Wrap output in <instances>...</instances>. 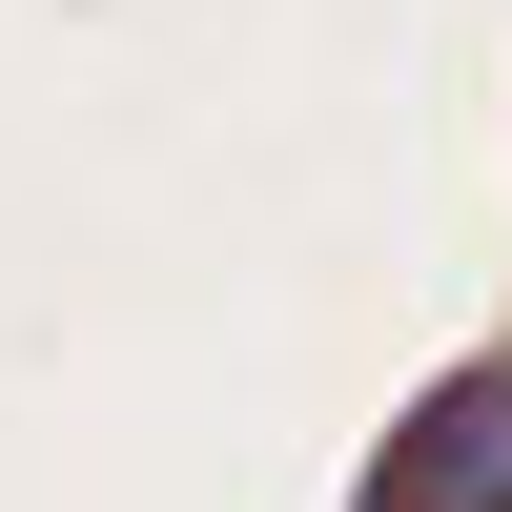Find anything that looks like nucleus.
<instances>
[{"mask_svg": "<svg viewBox=\"0 0 512 512\" xmlns=\"http://www.w3.org/2000/svg\"><path fill=\"white\" fill-rule=\"evenodd\" d=\"M369 512H512V349L451 369V390L369 451Z\"/></svg>", "mask_w": 512, "mask_h": 512, "instance_id": "1", "label": "nucleus"}]
</instances>
